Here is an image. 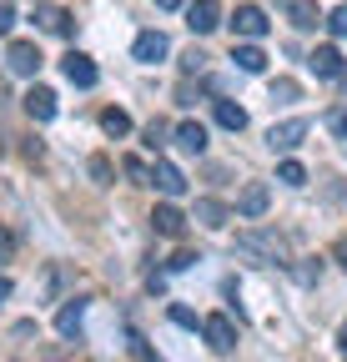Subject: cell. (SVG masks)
<instances>
[{"instance_id":"6da1fadb","label":"cell","mask_w":347,"mask_h":362,"mask_svg":"<svg viewBox=\"0 0 347 362\" xmlns=\"http://www.w3.org/2000/svg\"><path fill=\"white\" fill-rule=\"evenodd\" d=\"M237 247H242L247 257H262V262H287V242H282L277 232H262V226L242 232V237H237Z\"/></svg>"},{"instance_id":"52a82bcc","label":"cell","mask_w":347,"mask_h":362,"mask_svg":"<svg viewBox=\"0 0 347 362\" xmlns=\"http://www.w3.org/2000/svg\"><path fill=\"white\" fill-rule=\"evenodd\" d=\"M232 30H237L242 40H262V35H267V16L257 11V6H242V11L232 16Z\"/></svg>"},{"instance_id":"f546056e","label":"cell","mask_w":347,"mask_h":362,"mask_svg":"<svg viewBox=\"0 0 347 362\" xmlns=\"http://www.w3.org/2000/svg\"><path fill=\"white\" fill-rule=\"evenodd\" d=\"M206 61H211V56H201V51H187V61H182V66H187V71H206Z\"/></svg>"},{"instance_id":"2e32d148","label":"cell","mask_w":347,"mask_h":362,"mask_svg":"<svg viewBox=\"0 0 347 362\" xmlns=\"http://www.w3.org/2000/svg\"><path fill=\"white\" fill-rule=\"evenodd\" d=\"M232 61H237V71H247V76L267 71V56L257 51V45H232Z\"/></svg>"},{"instance_id":"3957f363","label":"cell","mask_w":347,"mask_h":362,"mask_svg":"<svg viewBox=\"0 0 347 362\" xmlns=\"http://www.w3.org/2000/svg\"><path fill=\"white\" fill-rule=\"evenodd\" d=\"M201 332H206V347H211V352H232V347H237V327H232V317H227V312L206 317Z\"/></svg>"},{"instance_id":"9c48e42d","label":"cell","mask_w":347,"mask_h":362,"mask_svg":"<svg viewBox=\"0 0 347 362\" xmlns=\"http://www.w3.org/2000/svg\"><path fill=\"white\" fill-rule=\"evenodd\" d=\"M151 187L161 192V197H182L187 192V176L171 166V161H156V171H151Z\"/></svg>"},{"instance_id":"d4e9b609","label":"cell","mask_w":347,"mask_h":362,"mask_svg":"<svg viewBox=\"0 0 347 362\" xmlns=\"http://www.w3.org/2000/svg\"><path fill=\"white\" fill-rule=\"evenodd\" d=\"M327 131H332V136H347V106H337V111L327 116Z\"/></svg>"},{"instance_id":"484cf974","label":"cell","mask_w":347,"mask_h":362,"mask_svg":"<svg viewBox=\"0 0 347 362\" xmlns=\"http://www.w3.org/2000/svg\"><path fill=\"white\" fill-rule=\"evenodd\" d=\"M146 146H151V151H156V146H166V126H161V121H151V126H146Z\"/></svg>"},{"instance_id":"8d00e7d4","label":"cell","mask_w":347,"mask_h":362,"mask_svg":"<svg viewBox=\"0 0 347 362\" xmlns=\"http://www.w3.org/2000/svg\"><path fill=\"white\" fill-rule=\"evenodd\" d=\"M342 352H347V322H342Z\"/></svg>"},{"instance_id":"ffe728a7","label":"cell","mask_w":347,"mask_h":362,"mask_svg":"<svg viewBox=\"0 0 347 362\" xmlns=\"http://www.w3.org/2000/svg\"><path fill=\"white\" fill-rule=\"evenodd\" d=\"M81 317H86V302H66V307L56 312V327H61V332L71 337V332L81 327Z\"/></svg>"},{"instance_id":"603a6c76","label":"cell","mask_w":347,"mask_h":362,"mask_svg":"<svg viewBox=\"0 0 347 362\" xmlns=\"http://www.w3.org/2000/svg\"><path fill=\"white\" fill-rule=\"evenodd\" d=\"M277 181H287V187H302V181H307V171H302V161H282Z\"/></svg>"},{"instance_id":"e575fe53","label":"cell","mask_w":347,"mask_h":362,"mask_svg":"<svg viewBox=\"0 0 347 362\" xmlns=\"http://www.w3.org/2000/svg\"><path fill=\"white\" fill-rule=\"evenodd\" d=\"M11 297V277H0V302H6Z\"/></svg>"},{"instance_id":"d590c367","label":"cell","mask_w":347,"mask_h":362,"mask_svg":"<svg viewBox=\"0 0 347 362\" xmlns=\"http://www.w3.org/2000/svg\"><path fill=\"white\" fill-rule=\"evenodd\" d=\"M337 86H342V96H347V66H342V71H337Z\"/></svg>"},{"instance_id":"5bb4252c","label":"cell","mask_w":347,"mask_h":362,"mask_svg":"<svg viewBox=\"0 0 347 362\" xmlns=\"http://www.w3.org/2000/svg\"><path fill=\"white\" fill-rule=\"evenodd\" d=\"M151 226H156L161 237H182V232H187V216H182L177 206H156V211H151Z\"/></svg>"},{"instance_id":"4fadbf2b","label":"cell","mask_w":347,"mask_h":362,"mask_svg":"<svg viewBox=\"0 0 347 362\" xmlns=\"http://www.w3.org/2000/svg\"><path fill=\"white\" fill-rule=\"evenodd\" d=\"M25 111H30V121H51V116H56V90H46V86H30Z\"/></svg>"},{"instance_id":"7402d4cb","label":"cell","mask_w":347,"mask_h":362,"mask_svg":"<svg viewBox=\"0 0 347 362\" xmlns=\"http://www.w3.org/2000/svg\"><path fill=\"white\" fill-rule=\"evenodd\" d=\"M297 96H302V86H297V81H287V76L272 81V101H297Z\"/></svg>"},{"instance_id":"ba28073f","label":"cell","mask_w":347,"mask_h":362,"mask_svg":"<svg viewBox=\"0 0 347 362\" xmlns=\"http://www.w3.org/2000/svg\"><path fill=\"white\" fill-rule=\"evenodd\" d=\"M6 66H11L16 76H35V71H40V51H35L30 40H16L11 51H6Z\"/></svg>"},{"instance_id":"4316f807","label":"cell","mask_w":347,"mask_h":362,"mask_svg":"<svg viewBox=\"0 0 347 362\" xmlns=\"http://www.w3.org/2000/svg\"><path fill=\"white\" fill-rule=\"evenodd\" d=\"M171 322H177V327H196V312L192 307H171Z\"/></svg>"},{"instance_id":"ac0fdd59","label":"cell","mask_w":347,"mask_h":362,"mask_svg":"<svg viewBox=\"0 0 347 362\" xmlns=\"http://www.w3.org/2000/svg\"><path fill=\"white\" fill-rule=\"evenodd\" d=\"M101 131H106V136H116V141H121V136H131V116L111 106V111H101Z\"/></svg>"},{"instance_id":"e0dca14e","label":"cell","mask_w":347,"mask_h":362,"mask_svg":"<svg viewBox=\"0 0 347 362\" xmlns=\"http://www.w3.org/2000/svg\"><path fill=\"white\" fill-rule=\"evenodd\" d=\"M196 221H201V226H227V221H232V211H227L222 202L201 197V202H196Z\"/></svg>"},{"instance_id":"5b68a950","label":"cell","mask_w":347,"mask_h":362,"mask_svg":"<svg viewBox=\"0 0 347 362\" xmlns=\"http://www.w3.org/2000/svg\"><path fill=\"white\" fill-rule=\"evenodd\" d=\"M166 51H171V40H166L161 30H141V35H136V45H131V56H136L141 66H156V61H166Z\"/></svg>"},{"instance_id":"4dcf8cb0","label":"cell","mask_w":347,"mask_h":362,"mask_svg":"<svg viewBox=\"0 0 347 362\" xmlns=\"http://www.w3.org/2000/svg\"><path fill=\"white\" fill-rule=\"evenodd\" d=\"M196 262V252H177V257H171V272H187Z\"/></svg>"},{"instance_id":"8992f818","label":"cell","mask_w":347,"mask_h":362,"mask_svg":"<svg viewBox=\"0 0 347 362\" xmlns=\"http://www.w3.org/2000/svg\"><path fill=\"white\" fill-rule=\"evenodd\" d=\"M61 71H66V81L81 86V90H86V86H96V76H101L96 61H91V56H81V51H71V56L61 61Z\"/></svg>"},{"instance_id":"30bf717a","label":"cell","mask_w":347,"mask_h":362,"mask_svg":"<svg viewBox=\"0 0 347 362\" xmlns=\"http://www.w3.org/2000/svg\"><path fill=\"white\" fill-rule=\"evenodd\" d=\"M35 25L51 30V35H71V30H76L71 11H61V6H35Z\"/></svg>"},{"instance_id":"9a60e30c","label":"cell","mask_w":347,"mask_h":362,"mask_svg":"<svg viewBox=\"0 0 347 362\" xmlns=\"http://www.w3.org/2000/svg\"><path fill=\"white\" fill-rule=\"evenodd\" d=\"M307 66H312L317 76H327V81H337V71H342V56H337V45H317V51L307 56Z\"/></svg>"},{"instance_id":"277c9868","label":"cell","mask_w":347,"mask_h":362,"mask_svg":"<svg viewBox=\"0 0 347 362\" xmlns=\"http://www.w3.org/2000/svg\"><path fill=\"white\" fill-rule=\"evenodd\" d=\"M187 25L196 35H211L216 25H222V0H192V6H187Z\"/></svg>"},{"instance_id":"7a4b0ae2","label":"cell","mask_w":347,"mask_h":362,"mask_svg":"<svg viewBox=\"0 0 347 362\" xmlns=\"http://www.w3.org/2000/svg\"><path fill=\"white\" fill-rule=\"evenodd\" d=\"M312 131V121L307 116H292V121H277L272 131H267V146L272 151H292V146H302V136Z\"/></svg>"},{"instance_id":"f1b7e54d","label":"cell","mask_w":347,"mask_h":362,"mask_svg":"<svg viewBox=\"0 0 347 362\" xmlns=\"http://www.w3.org/2000/svg\"><path fill=\"white\" fill-rule=\"evenodd\" d=\"M91 176H96V181H111V161H106V156H91Z\"/></svg>"},{"instance_id":"83f0119b","label":"cell","mask_w":347,"mask_h":362,"mask_svg":"<svg viewBox=\"0 0 347 362\" xmlns=\"http://www.w3.org/2000/svg\"><path fill=\"white\" fill-rule=\"evenodd\" d=\"M11 25H16V6H6V0H0V35H11Z\"/></svg>"},{"instance_id":"d6986e66","label":"cell","mask_w":347,"mask_h":362,"mask_svg":"<svg viewBox=\"0 0 347 362\" xmlns=\"http://www.w3.org/2000/svg\"><path fill=\"white\" fill-rule=\"evenodd\" d=\"M216 126L242 131V126H247V111H242V106H232V101H216Z\"/></svg>"},{"instance_id":"cb8c5ba5","label":"cell","mask_w":347,"mask_h":362,"mask_svg":"<svg viewBox=\"0 0 347 362\" xmlns=\"http://www.w3.org/2000/svg\"><path fill=\"white\" fill-rule=\"evenodd\" d=\"M327 30H332V35H347V6H337V11L327 16Z\"/></svg>"},{"instance_id":"8fae6325","label":"cell","mask_w":347,"mask_h":362,"mask_svg":"<svg viewBox=\"0 0 347 362\" xmlns=\"http://www.w3.org/2000/svg\"><path fill=\"white\" fill-rule=\"evenodd\" d=\"M267 202H272V192L262 187V181H252V187H242V197H237V211H242V216H262Z\"/></svg>"},{"instance_id":"7c38bea8","label":"cell","mask_w":347,"mask_h":362,"mask_svg":"<svg viewBox=\"0 0 347 362\" xmlns=\"http://www.w3.org/2000/svg\"><path fill=\"white\" fill-rule=\"evenodd\" d=\"M177 146H182L187 156H201V151H206V126H201V121H182V126H177Z\"/></svg>"},{"instance_id":"836d02e7","label":"cell","mask_w":347,"mask_h":362,"mask_svg":"<svg viewBox=\"0 0 347 362\" xmlns=\"http://www.w3.org/2000/svg\"><path fill=\"white\" fill-rule=\"evenodd\" d=\"M337 262H342V272H347V242H337Z\"/></svg>"},{"instance_id":"d6a6232c","label":"cell","mask_w":347,"mask_h":362,"mask_svg":"<svg viewBox=\"0 0 347 362\" xmlns=\"http://www.w3.org/2000/svg\"><path fill=\"white\" fill-rule=\"evenodd\" d=\"M156 6H161V11H182V6H187V0H156Z\"/></svg>"},{"instance_id":"1f68e13d","label":"cell","mask_w":347,"mask_h":362,"mask_svg":"<svg viewBox=\"0 0 347 362\" xmlns=\"http://www.w3.org/2000/svg\"><path fill=\"white\" fill-rule=\"evenodd\" d=\"M11 252H16V237H11V232H0V262H11Z\"/></svg>"},{"instance_id":"44dd1931","label":"cell","mask_w":347,"mask_h":362,"mask_svg":"<svg viewBox=\"0 0 347 362\" xmlns=\"http://www.w3.org/2000/svg\"><path fill=\"white\" fill-rule=\"evenodd\" d=\"M322 16H317V6H307V0H297V6H292V25L297 30H312Z\"/></svg>"}]
</instances>
